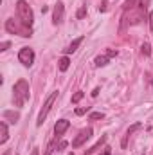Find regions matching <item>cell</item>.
Listing matches in <instances>:
<instances>
[{
    "instance_id": "31",
    "label": "cell",
    "mask_w": 153,
    "mask_h": 155,
    "mask_svg": "<svg viewBox=\"0 0 153 155\" xmlns=\"http://www.w3.org/2000/svg\"><path fill=\"white\" fill-rule=\"evenodd\" d=\"M4 155H7V152H5V153H4Z\"/></svg>"
},
{
    "instance_id": "26",
    "label": "cell",
    "mask_w": 153,
    "mask_h": 155,
    "mask_svg": "<svg viewBox=\"0 0 153 155\" xmlns=\"http://www.w3.org/2000/svg\"><path fill=\"white\" fill-rule=\"evenodd\" d=\"M148 18H150V29H151V33H153V11L150 13V16H148Z\"/></svg>"
},
{
    "instance_id": "27",
    "label": "cell",
    "mask_w": 153,
    "mask_h": 155,
    "mask_svg": "<svg viewBox=\"0 0 153 155\" xmlns=\"http://www.w3.org/2000/svg\"><path fill=\"white\" fill-rule=\"evenodd\" d=\"M97 94H99V87H96V88L92 90V97H97Z\"/></svg>"
},
{
    "instance_id": "2",
    "label": "cell",
    "mask_w": 153,
    "mask_h": 155,
    "mask_svg": "<svg viewBox=\"0 0 153 155\" xmlns=\"http://www.w3.org/2000/svg\"><path fill=\"white\" fill-rule=\"evenodd\" d=\"M16 16L18 20L27 25V27H33V22H34V15H33V9L31 5L25 2V0H18L16 2Z\"/></svg>"
},
{
    "instance_id": "24",
    "label": "cell",
    "mask_w": 153,
    "mask_h": 155,
    "mask_svg": "<svg viewBox=\"0 0 153 155\" xmlns=\"http://www.w3.org/2000/svg\"><path fill=\"white\" fill-rule=\"evenodd\" d=\"M9 45H11L9 41H2V43H0V51H5V49H7Z\"/></svg>"
},
{
    "instance_id": "12",
    "label": "cell",
    "mask_w": 153,
    "mask_h": 155,
    "mask_svg": "<svg viewBox=\"0 0 153 155\" xmlns=\"http://www.w3.org/2000/svg\"><path fill=\"white\" fill-rule=\"evenodd\" d=\"M4 119H9V123H18L20 114L18 112H11V110H5L4 112Z\"/></svg>"
},
{
    "instance_id": "4",
    "label": "cell",
    "mask_w": 153,
    "mask_h": 155,
    "mask_svg": "<svg viewBox=\"0 0 153 155\" xmlns=\"http://www.w3.org/2000/svg\"><path fill=\"white\" fill-rule=\"evenodd\" d=\"M56 97H58V90H56V92H52V94L47 97V101L43 103V107H41V110H40V114H38V119H36V126H41V124H43V121H45L47 114L50 112V108H52V105H54Z\"/></svg>"
},
{
    "instance_id": "22",
    "label": "cell",
    "mask_w": 153,
    "mask_h": 155,
    "mask_svg": "<svg viewBox=\"0 0 153 155\" xmlns=\"http://www.w3.org/2000/svg\"><path fill=\"white\" fill-rule=\"evenodd\" d=\"M86 110H88V107H83V108H76V114H77V116H83V114H86Z\"/></svg>"
},
{
    "instance_id": "17",
    "label": "cell",
    "mask_w": 153,
    "mask_h": 155,
    "mask_svg": "<svg viewBox=\"0 0 153 155\" xmlns=\"http://www.w3.org/2000/svg\"><path fill=\"white\" fill-rule=\"evenodd\" d=\"M137 7H139L142 13H144V11L150 7V0H139V2H137Z\"/></svg>"
},
{
    "instance_id": "18",
    "label": "cell",
    "mask_w": 153,
    "mask_h": 155,
    "mask_svg": "<svg viewBox=\"0 0 153 155\" xmlns=\"http://www.w3.org/2000/svg\"><path fill=\"white\" fill-rule=\"evenodd\" d=\"M141 52H142V54H146V56H150V54H151L150 43H142V47H141Z\"/></svg>"
},
{
    "instance_id": "20",
    "label": "cell",
    "mask_w": 153,
    "mask_h": 155,
    "mask_svg": "<svg viewBox=\"0 0 153 155\" xmlns=\"http://www.w3.org/2000/svg\"><path fill=\"white\" fill-rule=\"evenodd\" d=\"M103 117H105L103 112H92V114H90V119H92V121H96V119H103Z\"/></svg>"
},
{
    "instance_id": "29",
    "label": "cell",
    "mask_w": 153,
    "mask_h": 155,
    "mask_svg": "<svg viewBox=\"0 0 153 155\" xmlns=\"http://www.w3.org/2000/svg\"><path fill=\"white\" fill-rule=\"evenodd\" d=\"M99 11H106V2H103V5H99Z\"/></svg>"
},
{
    "instance_id": "19",
    "label": "cell",
    "mask_w": 153,
    "mask_h": 155,
    "mask_svg": "<svg viewBox=\"0 0 153 155\" xmlns=\"http://www.w3.org/2000/svg\"><path fill=\"white\" fill-rule=\"evenodd\" d=\"M83 96H85V94H83V92H81V90H77L76 94H74V96H72V103H79V101H81V99H83Z\"/></svg>"
},
{
    "instance_id": "13",
    "label": "cell",
    "mask_w": 153,
    "mask_h": 155,
    "mask_svg": "<svg viewBox=\"0 0 153 155\" xmlns=\"http://www.w3.org/2000/svg\"><path fill=\"white\" fill-rule=\"evenodd\" d=\"M105 143H106V135H103V137H101V139H99V141H97V143H96V144H94L92 148H90V150H86V152H85V155L94 153V152H96V150H99V148H101V146H103Z\"/></svg>"
},
{
    "instance_id": "1",
    "label": "cell",
    "mask_w": 153,
    "mask_h": 155,
    "mask_svg": "<svg viewBox=\"0 0 153 155\" xmlns=\"http://www.w3.org/2000/svg\"><path fill=\"white\" fill-rule=\"evenodd\" d=\"M29 99V83L25 79H18L13 87V101L15 107H24Z\"/></svg>"
},
{
    "instance_id": "7",
    "label": "cell",
    "mask_w": 153,
    "mask_h": 155,
    "mask_svg": "<svg viewBox=\"0 0 153 155\" xmlns=\"http://www.w3.org/2000/svg\"><path fill=\"white\" fill-rule=\"evenodd\" d=\"M63 18H65V5H63L61 2H58V4L54 5L52 24H54V25H58V24H61V22H63Z\"/></svg>"
},
{
    "instance_id": "8",
    "label": "cell",
    "mask_w": 153,
    "mask_h": 155,
    "mask_svg": "<svg viewBox=\"0 0 153 155\" xmlns=\"http://www.w3.org/2000/svg\"><path fill=\"white\" fill-rule=\"evenodd\" d=\"M69 126H70V123H69L67 119H60V121H56V124H54V134H56L58 137H61V135L69 130Z\"/></svg>"
},
{
    "instance_id": "30",
    "label": "cell",
    "mask_w": 153,
    "mask_h": 155,
    "mask_svg": "<svg viewBox=\"0 0 153 155\" xmlns=\"http://www.w3.org/2000/svg\"><path fill=\"white\" fill-rule=\"evenodd\" d=\"M31 155H38V150H33V153Z\"/></svg>"
},
{
    "instance_id": "9",
    "label": "cell",
    "mask_w": 153,
    "mask_h": 155,
    "mask_svg": "<svg viewBox=\"0 0 153 155\" xmlns=\"http://www.w3.org/2000/svg\"><path fill=\"white\" fill-rule=\"evenodd\" d=\"M141 126H142L141 123H135V124H132V126L126 130V135H124V137H122V141H121V146H122V148H126V146H128V139H130V135H132L133 132L141 130Z\"/></svg>"
},
{
    "instance_id": "21",
    "label": "cell",
    "mask_w": 153,
    "mask_h": 155,
    "mask_svg": "<svg viewBox=\"0 0 153 155\" xmlns=\"http://www.w3.org/2000/svg\"><path fill=\"white\" fill-rule=\"evenodd\" d=\"M85 15H86V5H83V7H79V11H77V18H83V16H85Z\"/></svg>"
},
{
    "instance_id": "28",
    "label": "cell",
    "mask_w": 153,
    "mask_h": 155,
    "mask_svg": "<svg viewBox=\"0 0 153 155\" xmlns=\"http://www.w3.org/2000/svg\"><path fill=\"white\" fill-rule=\"evenodd\" d=\"M58 148H60V150H63V148H67V143H65V141H61V143H60V146H58Z\"/></svg>"
},
{
    "instance_id": "32",
    "label": "cell",
    "mask_w": 153,
    "mask_h": 155,
    "mask_svg": "<svg viewBox=\"0 0 153 155\" xmlns=\"http://www.w3.org/2000/svg\"><path fill=\"white\" fill-rule=\"evenodd\" d=\"M69 155H74V153H69Z\"/></svg>"
},
{
    "instance_id": "3",
    "label": "cell",
    "mask_w": 153,
    "mask_h": 155,
    "mask_svg": "<svg viewBox=\"0 0 153 155\" xmlns=\"http://www.w3.org/2000/svg\"><path fill=\"white\" fill-rule=\"evenodd\" d=\"M5 31H7V33H13V35H20V36H24V38H29V36H33V31H31V27L24 25L20 20L16 22L15 18H9V20H5Z\"/></svg>"
},
{
    "instance_id": "23",
    "label": "cell",
    "mask_w": 153,
    "mask_h": 155,
    "mask_svg": "<svg viewBox=\"0 0 153 155\" xmlns=\"http://www.w3.org/2000/svg\"><path fill=\"white\" fill-rule=\"evenodd\" d=\"M106 56H108V58H114V56H117V51H114V49H108V51H106Z\"/></svg>"
},
{
    "instance_id": "16",
    "label": "cell",
    "mask_w": 153,
    "mask_h": 155,
    "mask_svg": "<svg viewBox=\"0 0 153 155\" xmlns=\"http://www.w3.org/2000/svg\"><path fill=\"white\" fill-rule=\"evenodd\" d=\"M56 141H58V135H56V139H54V141H50V143H49V146L45 148V153H43V155H52L54 146H56Z\"/></svg>"
},
{
    "instance_id": "10",
    "label": "cell",
    "mask_w": 153,
    "mask_h": 155,
    "mask_svg": "<svg viewBox=\"0 0 153 155\" xmlns=\"http://www.w3.org/2000/svg\"><path fill=\"white\" fill-rule=\"evenodd\" d=\"M83 40H85L83 36L76 38L74 41H72V43H70V45H69V47H67V49H65V54H72V52H76V51H77V47H79V45L83 43Z\"/></svg>"
},
{
    "instance_id": "5",
    "label": "cell",
    "mask_w": 153,
    "mask_h": 155,
    "mask_svg": "<svg viewBox=\"0 0 153 155\" xmlns=\"http://www.w3.org/2000/svg\"><path fill=\"white\" fill-rule=\"evenodd\" d=\"M18 60H20L22 65L31 67V65L34 63V51H33L31 47H22L20 52H18Z\"/></svg>"
},
{
    "instance_id": "11",
    "label": "cell",
    "mask_w": 153,
    "mask_h": 155,
    "mask_svg": "<svg viewBox=\"0 0 153 155\" xmlns=\"http://www.w3.org/2000/svg\"><path fill=\"white\" fill-rule=\"evenodd\" d=\"M9 139V132H7V124L5 123H0V144H4L5 141Z\"/></svg>"
},
{
    "instance_id": "25",
    "label": "cell",
    "mask_w": 153,
    "mask_h": 155,
    "mask_svg": "<svg viewBox=\"0 0 153 155\" xmlns=\"http://www.w3.org/2000/svg\"><path fill=\"white\" fill-rule=\"evenodd\" d=\"M101 155H112V148H110V146H105V150H103Z\"/></svg>"
},
{
    "instance_id": "6",
    "label": "cell",
    "mask_w": 153,
    "mask_h": 155,
    "mask_svg": "<svg viewBox=\"0 0 153 155\" xmlns=\"http://www.w3.org/2000/svg\"><path fill=\"white\" fill-rule=\"evenodd\" d=\"M92 132H94V130H92L90 126H88V128H85V130H81V132L77 134V137L74 139V141H72V146H74V148H79V146H81L83 143H86V141L90 139Z\"/></svg>"
},
{
    "instance_id": "15",
    "label": "cell",
    "mask_w": 153,
    "mask_h": 155,
    "mask_svg": "<svg viewBox=\"0 0 153 155\" xmlns=\"http://www.w3.org/2000/svg\"><path fill=\"white\" fill-rule=\"evenodd\" d=\"M58 63H60V71H61V72H65V71L69 69V65H70V60H69L67 56H63V58H61Z\"/></svg>"
},
{
    "instance_id": "14",
    "label": "cell",
    "mask_w": 153,
    "mask_h": 155,
    "mask_svg": "<svg viewBox=\"0 0 153 155\" xmlns=\"http://www.w3.org/2000/svg\"><path fill=\"white\" fill-rule=\"evenodd\" d=\"M108 60H110V58H108L106 54H103V56H97V58L94 60V63H96V67H105V65L108 63Z\"/></svg>"
}]
</instances>
